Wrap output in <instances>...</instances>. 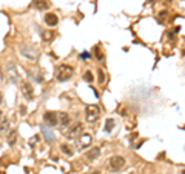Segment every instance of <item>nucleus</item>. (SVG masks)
<instances>
[{
  "label": "nucleus",
  "mask_w": 185,
  "mask_h": 174,
  "mask_svg": "<svg viewBox=\"0 0 185 174\" xmlns=\"http://www.w3.org/2000/svg\"><path fill=\"white\" fill-rule=\"evenodd\" d=\"M54 37H56V34H54L53 31H45V33L42 34V39H43L45 42H51Z\"/></svg>",
  "instance_id": "nucleus-13"
},
{
  "label": "nucleus",
  "mask_w": 185,
  "mask_h": 174,
  "mask_svg": "<svg viewBox=\"0 0 185 174\" xmlns=\"http://www.w3.org/2000/svg\"><path fill=\"white\" fill-rule=\"evenodd\" d=\"M8 127H9V123H8V120H3L2 123H0V134H3L6 130H8Z\"/></svg>",
  "instance_id": "nucleus-19"
},
{
  "label": "nucleus",
  "mask_w": 185,
  "mask_h": 174,
  "mask_svg": "<svg viewBox=\"0 0 185 174\" xmlns=\"http://www.w3.org/2000/svg\"><path fill=\"white\" fill-rule=\"evenodd\" d=\"M180 174H185V169H182V171H180Z\"/></svg>",
  "instance_id": "nucleus-26"
},
{
  "label": "nucleus",
  "mask_w": 185,
  "mask_h": 174,
  "mask_svg": "<svg viewBox=\"0 0 185 174\" xmlns=\"http://www.w3.org/2000/svg\"><path fill=\"white\" fill-rule=\"evenodd\" d=\"M167 16V11H162L160 12V17H159V22H162V20H164V17Z\"/></svg>",
  "instance_id": "nucleus-23"
},
{
  "label": "nucleus",
  "mask_w": 185,
  "mask_h": 174,
  "mask_svg": "<svg viewBox=\"0 0 185 174\" xmlns=\"http://www.w3.org/2000/svg\"><path fill=\"white\" fill-rule=\"evenodd\" d=\"M33 6L37 8L39 11H43V9H48L50 8V2H48V0H34Z\"/></svg>",
  "instance_id": "nucleus-9"
},
{
  "label": "nucleus",
  "mask_w": 185,
  "mask_h": 174,
  "mask_svg": "<svg viewBox=\"0 0 185 174\" xmlns=\"http://www.w3.org/2000/svg\"><path fill=\"white\" fill-rule=\"evenodd\" d=\"M45 23L48 25V26H56L59 23V17L53 12H48V14H45Z\"/></svg>",
  "instance_id": "nucleus-6"
},
{
  "label": "nucleus",
  "mask_w": 185,
  "mask_h": 174,
  "mask_svg": "<svg viewBox=\"0 0 185 174\" xmlns=\"http://www.w3.org/2000/svg\"><path fill=\"white\" fill-rule=\"evenodd\" d=\"M99 154H100V150H99V148H92V150H89V151L86 153V159H88V160H96V159L99 157Z\"/></svg>",
  "instance_id": "nucleus-12"
},
{
  "label": "nucleus",
  "mask_w": 185,
  "mask_h": 174,
  "mask_svg": "<svg viewBox=\"0 0 185 174\" xmlns=\"http://www.w3.org/2000/svg\"><path fill=\"white\" fill-rule=\"evenodd\" d=\"M43 134H45V137H46V140H53V134H51V131H48L46 128H43Z\"/></svg>",
  "instance_id": "nucleus-21"
},
{
  "label": "nucleus",
  "mask_w": 185,
  "mask_h": 174,
  "mask_svg": "<svg viewBox=\"0 0 185 174\" xmlns=\"http://www.w3.org/2000/svg\"><path fill=\"white\" fill-rule=\"evenodd\" d=\"M73 74H74V69L71 66H68V65H60L57 66L56 69V80L59 82H66L73 77Z\"/></svg>",
  "instance_id": "nucleus-1"
},
{
  "label": "nucleus",
  "mask_w": 185,
  "mask_h": 174,
  "mask_svg": "<svg viewBox=\"0 0 185 174\" xmlns=\"http://www.w3.org/2000/svg\"><path fill=\"white\" fill-rule=\"evenodd\" d=\"M16 139H17V133L16 131H11V134L8 136V143L9 145H14L16 143Z\"/></svg>",
  "instance_id": "nucleus-18"
},
{
  "label": "nucleus",
  "mask_w": 185,
  "mask_h": 174,
  "mask_svg": "<svg viewBox=\"0 0 185 174\" xmlns=\"http://www.w3.org/2000/svg\"><path fill=\"white\" fill-rule=\"evenodd\" d=\"M108 166H110L111 171H119L125 166V159L122 156H113L108 160Z\"/></svg>",
  "instance_id": "nucleus-2"
},
{
  "label": "nucleus",
  "mask_w": 185,
  "mask_h": 174,
  "mask_svg": "<svg viewBox=\"0 0 185 174\" xmlns=\"http://www.w3.org/2000/svg\"><path fill=\"white\" fill-rule=\"evenodd\" d=\"M99 82L103 83L105 82V77H103V71H99Z\"/></svg>",
  "instance_id": "nucleus-22"
},
{
  "label": "nucleus",
  "mask_w": 185,
  "mask_h": 174,
  "mask_svg": "<svg viewBox=\"0 0 185 174\" xmlns=\"http://www.w3.org/2000/svg\"><path fill=\"white\" fill-rule=\"evenodd\" d=\"M6 77H8L12 83H17V82H19V76H17V72H16L14 65H9V66H8V69H6Z\"/></svg>",
  "instance_id": "nucleus-7"
},
{
  "label": "nucleus",
  "mask_w": 185,
  "mask_h": 174,
  "mask_svg": "<svg viewBox=\"0 0 185 174\" xmlns=\"http://www.w3.org/2000/svg\"><path fill=\"white\" fill-rule=\"evenodd\" d=\"M88 57H89L88 53H83V54H82V59H88Z\"/></svg>",
  "instance_id": "nucleus-25"
},
{
  "label": "nucleus",
  "mask_w": 185,
  "mask_h": 174,
  "mask_svg": "<svg viewBox=\"0 0 185 174\" xmlns=\"http://www.w3.org/2000/svg\"><path fill=\"white\" fill-rule=\"evenodd\" d=\"M20 88H22V92H23V96H25V97L28 99V100H31V99H33V86H31L28 82H23Z\"/></svg>",
  "instance_id": "nucleus-8"
},
{
  "label": "nucleus",
  "mask_w": 185,
  "mask_h": 174,
  "mask_svg": "<svg viewBox=\"0 0 185 174\" xmlns=\"http://www.w3.org/2000/svg\"><path fill=\"white\" fill-rule=\"evenodd\" d=\"M82 128H83V125H82V123H76L74 127H71V128L68 130V134H66V137H68V139H74V137L80 136V131H82Z\"/></svg>",
  "instance_id": "nucleus-5"
},
{
  "label": "nucleus",
  "mask_w": 185,
  "mask_h": 174,
  "mask_svg": "<svg viewBox=\"0 0 185 174\" xmlns=\"http://www.w3.org/2000/svg\"><path fill=\"white\" fill-rule=\"evenodd\" d=\"M60 150H62V153H63V154H66V156H73V150H71V146H68V145H62V146H60Z\"/></svg>",
  "instance_id": "nucleus-15"
},
{
  "label": "nucleus",
  "mask_w": 185,
  "mask_h": 174,
  "mask_svg": "<svg viewBox=\"0 0 185 174\" xmlns=\"http://www.w3.org/2000/svg\"><path fill=\"white\" fill-rule=\"evenodd\" d=\"M85 114H86V120H88L89 123L96 122V120L100 117V111H99L97 106H88L86 111H85Z\"/></svg>",
  "instance_id": "nucleus-3"
},
{
  "label": "nucleus",
  "mask_w": 185,
  "mask_h": 174,
  "mask_svg": "<svg viewBox=\"0 0 185 174\" xmlns=\"http://www.w3.org/2000/svg\"><path fill=\"white\" fill-rule=\"evenodd\" d=\"M113 128H114V120H113V119H108L106 123H105V128H103V130H105L106 133H111Z\"/></svg>",
  "instance_id": "nucleus-14"
},
{
  "label": "nucleus",
  "mask_w": 185,
  "mask_h": 174,
  "mask_svg": "<svg viewBox=\"0 0 185 174\" xmlns=\"http://www.w3.org/2000/svg\"><path fill=\"white\" fill-rule=\"evenodd\" d=\"M80 139H82V140H79V142H80V146H86V145L89 143V139H91V137H89L88 134H83V136H80Z\"/></svg>",
  "instance_id": "nucleus-16"
},
{
  "label": "nucleus",
  "mask_w": 185,
  "mask_h": 174,
  "mask_svg": "<svg viewBox=\"0 0 185 174\" xmlns=\"http://www.w3.org/2000/svg\"><path fill=\"white\" fill-rule=\"evenodd\" d=\"M83 80L88 82V83H92V80H94V77H92V72L91 71H86L85 76H83Z\"/></svg>",
  "instance_id": "nucleus-17"
},
{
  "label": "nucleus",
  "mask_w": 185,
  "mask_h": 174,
  "mask_svg": "<svg viewBox=\"0 0 185 174\" xmlns=\"http://www.w3.org/2000/svg\"><path fill=\"white\" fill-rule=\"evenodd\" d=\"M43 120H45V123H46L48 127H56L57 123H59L57 114H56L54 111H46V113L43 114Z\"/></svg>",
  "instance_id": "nucleus-4"
},
{
  "label": "nucleus",
  "mask_w": 185,
  "mask_h": 174,
  "mask_svg": "<svg viewBox=\"0 0 185 174\" xmlns=\"http://www.w3.org/2000/svg\"><path fill=\"white\" fill-rule=\"evenodd\" d=\"M22 54L25 56V57H28V59H31V60H36L37 59V53L34 51V48H23L22 49Z\"/></svg>",
  "instance_id": "nucleus-10"
},
{
  "label": "nucleus",
  "mask_w": 185,
  "mask_h": 174,
  "mask_svg": "<svg viewBox=\"0 0 185 174\" xmlns=\"http://www.w3.org/2000/svg\"><path fill=\"white\" fill-rule=\"evenodd\" d=\"M20 114H22V116H25V114H26V108L23 106V105L20 106Z\"/></svg>",
  "instance_id": "nucleus-24"
},
{
  "label": "nucleus",
  "mask_w": 185,
  "mask_h": 174,
  "mask_svg": "<svg viewBox=\"0 0 185 174\" xmlns=\"http://www.w3.org/2000/svg\"><path fill=\"white\" fill-rule=\"evenodd\" d=\"M0 117H2V113H0Z\"/></svg>",
  "instance_id": "nucleus-27"
},
{
  "label": "nucleus",
  "mask_w": 185,
  "mask_h": 174,
  "mask_svg": "<svg viewBox=\"0 0 185 174\" xmlns=\"http://www.w3.org/2000/svg\"><path fill=\"white\" fill-rule=\"evenodd\" d=\"M57 119H59V123L62 127H68L69 125V116L66 113H59L57 114Z\"/></svg>",
  "instance_id": "nucleus-11"
},
{
  "label": "nucleus",
  "mask_w": 185,
  "mask_h": 174,
  "mask_svg": "<svg viewBox=\"0 0 185 174\" xmlns=\"http://www.w3.org/2000/svg\"><path fill=\"white\" fill-rule=\"evenodd\" d=\"M94 54H96V57H97L99 60H103V56H102V53H100V48H99V46L94 48Z\"/></svg>",
  "instance_id": "nucleus-20"
}]
</instances>
